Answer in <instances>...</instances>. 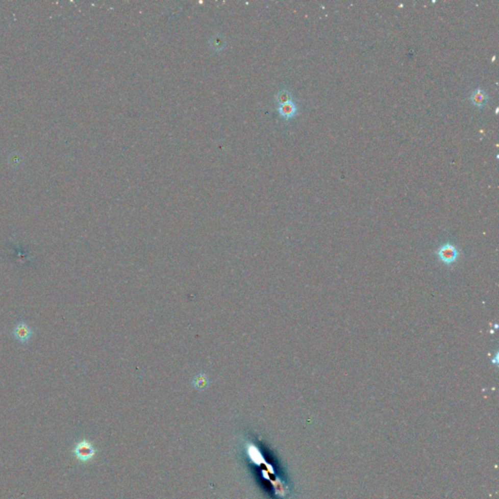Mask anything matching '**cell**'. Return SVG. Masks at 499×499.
Here are the masks:
<instances>
[{
    "instance_id": "6da1fadb",
    "label": "cell",
    "mask_w": 499,
    "mask_h": 499,
    "mask_svg": "<svg viewBox=\"0 0 499 499\" xmlns=\"http://www.w3.org/2000/svg\"><path fill=\"white\" fill-rule=\"evenodd\" d=\"M436 255L439 261L443 264H445L446 266H452L459 259L460 252L454 244H452L451 242H446L438 248L436 251Z\"/></svg>"
},
{
    "instance_id": "7a4b0ae2",
    "label": "cell",
    "mask_w": 499,
    "mask_h": 499,
    "mask_svg": "<svg viewBox=\"0 0 499 499\" xmlns=\"http://www.w3.org/2000/svg\"><path fill=\"white\" fill-rule=\"evenodd\" d=\"M12 335L16 339V341H18L22 345H27L31 342L32 338L34 336V332L32 326L28 322L22 320L16 323L12 331Z\"/></svg>"
},
{
    "instance_id": "3957f363",
    "label": "cell",
    "mask_w": 499,
    "mask_h": 499,
    "mask_svg": "<svg viewBox=\"0 0 499 499\" xmlns=\"http://www.w3.org/2000/svg\"><path fill=\"white\" fill-rule=\"evenodd\" d=\"M73 454L79 461L88 462L94 458L96 455V448L88 440H82L76 445Z\"/></svg>"
},
{
    "instance_id": "277c9868",
    "label": "cell",
    "mask_w": 499,
    "mask_h": 499,
    "mask_svg": "<svg viewBox=\"0 0 499 499\" xmlns=\"http://www.w3.org/2000/svg\"><path fill=\"white\" fill-rule=\"evenodd\" d=\"M277 109H278V112L280 113V115L285 120L292 119L297 113V107L293 101L286 103V104H282V105H278Z\"/></svg>"
},
{
    "instance_id": "5b68a950",
    "label": "cell",
    "mask_w": 499,
    "mask_h": 499,
    "mask_svg": "<svg viewBox=\"0 0 499 499\" xmlns=\"http://www.w3.org/2000/svg\"><path fill=\"white\" fill-rule=\"evenodd\" d=\"M470 101L478 108H483L488 104V95L486 91H484L481 88H478L475 91L472 92L470 96Z\"/></svg>"
},
{
    "instance_id": "8992f818",
    "label": "cell",
    "mask_w": 499,
    "mask_h": 499,
    "mask_svg": "<svg viewBox=\"0 0 499 499\" xmlns=\"http://www.w3.org/2000/svg\"><path fill=\"white\" fill-rule=\"evenodd\" d=\"M210 44H211V47H212L214 50H216V51H220V50H222V49L224 48V46H226V44H227V41H226L224 37H223L221 34L217 33V34L214 35V36L212 37V39L210 40Z\"/></svg>"
},
{
    "instance_id": "52a82bcc",
    "label": "cell",
    "mask_w": 499,
    "mask_h": 499,
    "mask_svg": "<svg viewBox=\"0 0 499 499\" xmlns=\"http://www.w3.org/2000/svg\"><path fill=\"white\" fill-rule=\"evenodd\" d=\"M293 101L292 93L288 89H282L276 94V102L278 105H282Z\"/></svg>"
}]
</instances>
